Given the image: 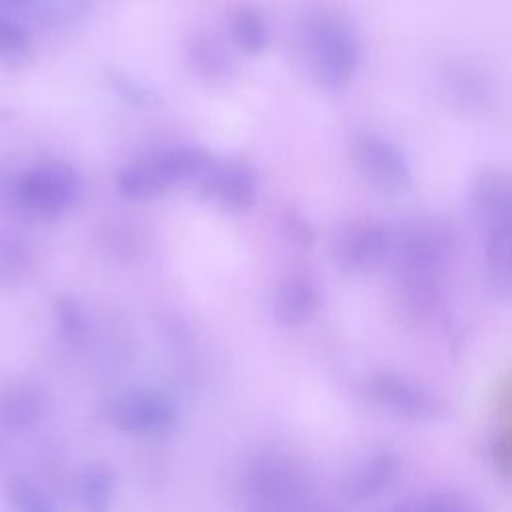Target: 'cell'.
Here are the masks:
<instances>
[{"label":"cell","instance_id":"27","mask_svg":"<svg viewBox=\"0 0 512 512\" xmlns=\"http://www.w3.org/2000/svg\"><path fill=\"white\" fill-rule=\"evenodd\" d=\"M416 512H480L478 506L456 492H434L416 502Z\"/></svg>","mask_w":512,"mask_h":512},{"label":"cell","instance_id":"25","mask_svg":"<svg viewBox=\"0 0 512 512\" xmlns=\"http://www.w3.org/2000/svg\"><path fill=\"white\" fill-rule=\"evenodd\" d=\"M282 230L286 240L300 250H310L316 242L312 222L296 208H288L282 212Z\"/></svg>","mask_w":512,"mask_h":512},{"label":"cell","instance_id":"26","mask_svg":"<svg viewBox=\"0 0 512 512\" xmlns=\"http://www.w3.org/2000/svg\"><path fill=\"white\" fill-rule=\"evenodd\" d=\"M108 82L112 86V90L124 98L126 102H130L132 106H148L156 100L154 90H150L148 86L140 84L138 80H134L132 76L120 72V70H112L108 72Z\"/></svg>","mask_w":512,"mask_h":512},{"label":"cell","instance_id":"31","mask_svg":"<svg viewBox=\"0 0 512 512\" xmlns=\"http://www.w3.org/2000/svg\"><path fill=\"white\" fill-rule=\"evenodd\" d=\"M32 4H34V0H0V12L18 16V18H22V16L28 18Z\"/></svg>","mask_w":512,"mask_h":512},{"label":"cell","instance_id":"13","mask_svg":"<svg viewBox=\"0 0 512 512\" xmlns=\"http://www.w3.org/2000/svg\"><path fill=\"white\" fill-rule=\"evenodd\" d=\"M320 308L318 284L302 274L294 272L282 280L274 298V314L286 326H302Z\"/></svg>","mask_w":512,"mask_h":512},{"label":"cell","instance_id":"33","mask_svg":"<svg viewBox=\"0 0 512 512\" xmlns=\"http://www.w3.org/2000/svg\"><path fill=\"white\" fill-rule=\"evenodd\" d=\"M384 512H416V502H398L386 508Z\"/></svg>","mask_w":512,"mask_h":512},{"label":"cell","instance_id":"9","mask_svg":"<svg viewBox=\"0 0 512 512\" xmlns=\"http://www.w3.org/2000/svg\"><path fill=\"white\" fill-rule=\"evenodd\" d=\"M106 420L124 434H164L174 430L178 410L170 398L152 390H128L106 404Z\"/></svg>","mask_w":512,"mask_h":512},{"label":"cell","instance_id":"28","mask_svg":"<svg viewBox=\"0 0 512 512\" xmlns=\"http://www.w3.org/2000/svg\"><path fill=\"white\" fill-rule=\"evenodd\" d=\"M102 246L112 252L116 258H130L138 252L140 248V242H138V236L134 238V230L128 228L126 224H112V226H106L104 232H102Z\"/></svg>","mask_w":512,"mask_h":512},{"label":"cell","instance_id":"16","mask_svg":"<svg viewBox=\"0 0 512 512\" xmlns=\"http://www.w3.org/2000/svg\"><path fill=\"white\" fill-rule=\"evenodd\" d=\"M34 252L24 236L0 228V290L24 286L34 272Z\"/></svg>","mask_w":512,"mask_h":512},{"label":"cell","instance_id":"32","mask_svg":"<svg viewBox=\"0 0 512 512\" xmlns=\"http://www.w3.org/2000/svg\"><path fill=\"white\" fill-rule=\"evenodd\" d=\"M292 512H342V510L336 508V506H332V504H326V502H314V500H310V502L302 504L300 508H296V510H292Z\"/></svg>","mask_w":512,"mask_h":512},{"label":"cell","instance_id":"1","mask_svg":"<svg viewBox=\"0 0 512 512\" xmlns=\"http://www.w3.org/2000/svg\"><path fill=\"white\" fill-rule=\"evenodd\" d=\"M454 246V232L436 218H418L394 228L388 266L400 302L412 316H424L438 304L442 272Z\"/></svg>","mask_w":512,"mask_h":512},{"label":"cell","instance_id":"8","mask_svg":"<svg viewBox=\"0 0 512 512\" xmlns=\"http://www.w3.org/2000/svg\"><path fill=\"white\" fill-rule=\"evenodd\" d=\"M360 176L380 194H404L412 186V168L404 152L386 136L358 132L350 146Z\"/></svg>","mask_w":512,"mask_h":512},{"label":"cell","instance_id":"18","mask_svg":"<svg viewBox=\"0 0 512 512\" xmlns=\"http://www.w3.org/2000/svg\"><path fill=\"white\" fill-rule=\"evenodd\" d=\"M52 314L58 336L68 348L82 350L88 346L92 336V324L84 304L76 296L58 294L52 302Z\"/></svg>","mask_w":512,"mask_h":512},{"label":"cell","instance_id":"2","mask_svg":"<svg viewBox=\"0 0 512 512\" xmlns=\"http://www.w3.org/2000/svg\"><path fill=\"white\" fill-rule=\"evenodd\" d=\"M302 46L316 82L328 90L346 88L362 60V44L354 24L332 8L308 14L302 26Z\"/></svg>","mask_w":512,"mask_h":512},{"label":"cell","instance_id":"6","mask_svg":"<svg viewBox=\"0 0 512 512\" xmlns=\"http://www.w3.org/2000/svg\"><path fill=\"white\" fill-rule=\"evenodd\" d=\"M248 488L264 508L292 512L312 500L308 474L288 456L266 452L258 454L248 466Z\"/></svg>","mask_w":512,"mask_h":512},{"label":"cell","instance_id":"17","mask_svg":"<svg viewBox=\"0 0 512 512\" xmlns=\"http://www.w3.org/2000/svg\"><path fill=\"white\" fill-rule=\"evenodd\" d=\"M444 90L448 98L464 110H480L492 102L488 78L468 64H454L444 72Z\"/></svg>","mask_w":512,"mask_h":512},{"label":"cell","instance_id":"23","mask_svg":"<svg viewBox=\"0 0 512 512\" xmlns=\"http://www.w3.org/2000/svg\"><path fill=\"white\" fill-rule=\"evenodd\" d=\"M32 56V36L22 18L0 12V62L12 68L24 66Z\"/></svg>","mask_w":512,"mask_h":512},{"label":"cell","instance_id":"21","mask_svg":"<svg viewBox=\"0 0 512 512\" xmlns=\"http://www.w3.org/2000/svg\"><path fill=\"white\" fill-rule=\"evenodd\" d=\"M484 252L490 278L498 288L512 292V218L486 228Z\"/></svg>","mask_w":512,"mask_h":512},{"label":"cell","instance_id":"14","mask_svg":"<svg viewBox=\"0 0 512 512\" xmlns=\"http://www.w3.org/2000/svg\"><path fill=\"white\" fill-rule=\"evenodd\" d=\"M46 406V394L36 384H12L0 394V426L10 432L32 430L44 418Z\"/></svg>","mask_w":512,"mask_h":512},{"label":"cell","instance_id":"10","mask_svg":"<svg viewBox=\"0 0 512 512\" xmlns=\"http://www.w3.org/2000/svg\"><path fill=\"white\" fill-rule=\"evenodd\" d=\"M200 194L218 206L244 212L248 210L258 194V170L246 158L214 160V164L198 178Z\"/></svg>","mask_w":512,"mask_h":512},{"label":"cell","instance_id":"20","mask_svg":"<svg viewBox=\"0 0 512 512\" xmlns=\"http://www.w3.org/2000/svg\"><path fill=\"white\" fill-rule=\"evenodd\" d=\"M228 30L234 44L246 54H260L270 40L268 22L250 4H236L228 14Z\"/></svg>","mask_w":512,"mask_h":512},{"label":"cell","instance_id":"4","mask_svg":"<svg viewBox=\"0 0 512 512\" xmlns=\"http://www.w3.org/2000/svg\"><path fill=\"white\" fill-rule=\"evenodd\" d=\"M82 192L76 168L60 158H44L16 176L12 200L16 208L34 220H56L66 214Z\"/></svg>","mask_w":512,"mask_h":512},{"label":"cell","instance_id":"11","mask_svg":"<svg viewBox=\"0 0 512 512\" xmlns=\"http://www.w3.org/2000/svg\"><path fill=\"white\" fill-rule=\"evenodd\" d=\"M400 460L392 450H378L356 464L342 482V496L352 504H364L380 496L394 482Z\"/></svg>","mask_w":512,"mask_h":512},{"label":"cell","instance_id":"34","mask_svg":"<svg viewBox=\"0 0 512 512\" xmlns=\"http://www.w3.org/2000/svg\"><path fill=\"white\" fill-rule=\"evenodd\" d=\"M252 512H276V510H270V508H258V510H252Z\"/></svg>","mask_w":512,"mask_h":512},{"label":"cell","instance_id":"22","mask_svg":"<svg viewBox=\"0 0 512 512\" xmlns=\"http://www.w3.org/2000/svg\"><path fill=\"white\" fill-rule=\"evenodd\" d=\"M94 0H34L28 18L42 28L74 26L90 12Z\"/></svg>","mask_w":512,"mask_h":512},{"label":"cell","instance_id":"12","mask_svg":"<svg viewBox=\"0 0 512 512\" xmlns=\"http://www.w3.org/2000/svg\"><path fill=\"white\" fill-rule=\"evenodd\" d=\"M470 202L486 228L512 218V174L502 168L480 170L470 186Z\"/></svg>","mask_w":512,"mask_h":512},{"label":"cell","instance_id":"30","mask_svg":"<svg viewBox=\"0 0 512 512\" xmlns=\"http://www.w3.org/2000/svg\"><path fill=\"white\" fill-rule=\"evenodd\" d=\"M492 460L504 478L512 480V426L504 428L492 444Z\"/></svg>","mask_w":512,"mask_h":512},{"label":"cell","instance_id":"19","mask_svg":"<svg viewBox=\"0 0 512 512\" xmlns=\"http://www.w3.org/2000/svg\"><path fill=\"white\" fill-rule=\"evenodd\" d=\"M116 474L106 462H92L78 476V500L84 512H112Z\"/></svg>","mask_w":512,"mask_h":512},{"label":"cell","instance_id":"3","mask_svg":"<svg viewBox=\"0 0 512 512\" xmlns=\"http://www.w3.org/2000/svg\"><path fill=\"white\" fill-rule=\"evenodd\" d=\"M214 156L202 146H170L128 162L116 176V190L126 200H148L184 180L200 178Z\"/></svg>","mask_w":512,"mask_h":512},{"label":"cell","instance_id":"5","mask_svg":"<svg viewBox=\"0 0 512 512\" xmlns=\"http://www.w3.org/2000/svg\"><path fill=\"white\" fill-rule=\"evenodd\" d=\"M394 228L372 218L342 222L330 242L334 264L348 274H370L390 264Z\"/></svg>","mask_w":512,"mask_h":512},{"label":"cell","instance_id":"29","mask_svg":"<svg viewBox=\"0 0 512 512\" xmlns=\"http://www.w3.org/2000/svg\"><path fill=\"white\" fill-rule=\"evenodd\" d=\"M160 332L162 336L176 348H188L194 342V332L190 324L176 312H164L160 316Z\"/></svg>","mask_w":512,"mask_h":512},{"label":"cell","instance_id":"7","mask_svg":"<svg viewBox=\"0 0 512 512\" xmlns=\"http://www.w3.org/2000/svg\"><path fill=\"white\" fill-rule=\"evenodd\" d=\"M364 394L382 410L412 422H430L446 414V402L416 380L390 370L372 372L364 380Z\"/></svg>","mask_w":512,"mask_h":512},{"label":"cell","instance_id":"24","mask_svg":"<svg viewBox=\"0 0 512 512\" xmlns=\"http://www.w3.org/2000/svg\"><path fill=\"white\" fill-rule=\"evenodd\" d=\"M8 496L14 512H56L50 496L32 478L16 474L8 482Z\"/></svg>","mask_w":512,"mask_h":512},{"label":"cell","instance_id":"15","mask_svg":"<svg viewBox=\"0 0 512 512\" xmlns=\"http://www.w3.org/2000/svg\"><path fill=\"white\" fill-rule=\"evenodd\" d=\"M188 64L194 74L208 84H224L234 74V64L226 48L208 32H198L188 42Z\"/></svg>","mask_w":512,"mask_h":512}]
</instances>
